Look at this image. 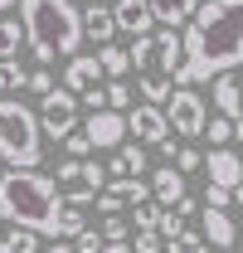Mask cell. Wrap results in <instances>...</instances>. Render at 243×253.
Returning a JSON list of instances; mask_svg holds the SVG:
<instances>
[{"label": "cell", "mask_w": 243, "mask_h": 253, "mask_svg": "<svg viewBox=\"0 0 243 253\" xmlns=\"http://www.w3.org/2000/svg\"><path fill=\"white\" fill-rule=\"evenodd\" d=\"M185 63L180 78L185 88L209 83L219 73L243 63V0H200L195 20L185 25Z\"/></svg>", "instance_id": "obj_1"}, {"label": "cell", "mask_w": 243, "mask_h": 253, "mask_svg": "<svg viewBox=\"0 0 243 253\" xmlns=\"http://www.w3.org/2000/svg\"><path fill=\"white\" fill-rule=\"evenodd\" d=\"M63 185L54 175H39V166H10L0 175V219L39 229V234H59V214H63Z\"/></svg>", "instance_id": "obj_2"}, {"label": "cell", "mask_w": 243, "mask_h": 253, "mask_svg": "<svg viewBox=\"0 0 243 253\" xmlns=\"http://www.w3.org/2000/svg\"><path fill=\"white\" fill-rule=\"evenodd\" d=\"M20 20L30 34L34 63L73 59L83 49V10L73 0H20Z\"/></svg>", "instance_id": "obj_3"}, {"label": "cell", "mask_w": 243, "mask_h": 253, "mask_svg": "<svg viewBox=\"0 0 243 253\" xmlns=\"http://www.w3.org/2000/svg\"><path fill=\"white\" fill-rule=\"evenodd\" d=\"M180 63H185V34L170 25L131 39V68H136V88L146 102H170Z\"/></svg>", "instance_id": "obj_4"}, {"label": "cell", "mask_w": 243, "mask_h": 253, "mask_svg": "<svg viewBox=\"0 0 243 253\" xmlns=\"http://www.w3.org/2000/svg\"><path fill=\"white\" fill-rule=\"evenodd\" d=\"M0 161L5 166H39L44 161V126L39 112L20 97H0Z\"/></svg>", "instance_id": "obj_5"}, {"label": "cell", "mask_w": 243, "mask_h": 253, "mask_svg": "<svg viewBox=\"0 0 243 253\" xmlns=\"http://www.w3.org/2000/svg\"><path fill=\"white\" fill-rule=\"evenodd\" d=\"M39 126H44V136L63 141V136L78 126V93H73V88L44 93V97H39Z\"/></svg>", "instance_id": "obj_6"}, {"label": "cell", "mask_w": 243, "mask_h": 253, "mask_svg": "<svg viewBox=\"0 0 243 253\" xmlns=\"http://www.w3.org/2000/svg\"><path fill=\"white\" fill-rule=\"evenodd\" d=\"M165 117H170V131L175 136H204V122H209V112H204V97L195 93V88H175L170 102H165Z\"/></svg>", "instance_id": "obj_7"}, {"label": "cell", "mask_w": 243, "mask_h": 253, "mask_svg": "<svg viewBox=\"0 0 243 253\" xmlns=\"http://www.w3.org/2000/svg\"><path fill=\"white\" fill-rule=\"evenodd\" d=\"M83 131H88L92 151H117L122 141H126V112H117V107L88 112V117H83Z\"/></svg>", "instance_id": "obj_8"}, {"label": "cell", "mask_w": 243, "mask_h": 253, "mask_svg": "<svg viewBox=\"0 0 243 253\" xmlns=\"http://www.w3.org/2000/svg\"><path fill=\"white\" fill-rule=\"evenodd\" d=\"M126 131L146 146H161V141H170V117H165L161 102H141V107L126 112Z\"/></svg>", "instance_id": "obj_9"}, {"label": "cell", "mask_w": 243, "mask_h": 253, "mask_svg": "<svg viewBox=\"0 0 243 253\" xmlns=\"http://www.w3.org/2000/svg\"><path fill=\"white\" fill-rule=\"evenodd\" d=\"M112 15H117V34H131V39L156 30L151 0H117V5H112Z\"/></svg>", "instance_id": "obj_10"}, {"label": "cell", "mask_w": 243, "mask_h": 253, "mask_svg": "<svg viewBox=\"0 0 243 253\" xmlns=\"http://www.w3.org/2000/svg\"><path fill=\"white\" fill-rule=\"evenodd\" d=\"M214 107H219L224 117H234V122L243 117V63L214 78Z\"/></svg>", "instance_id": "obj_11"}, {"label": "cell", "mask_w": 243, "mask_h": 253, "mask_svg": "<svg viewBox=\"0 0 243 253\" xmlns=\"http://www.w3.org/2000/svg\"><path fill=\"white\" fill-rule=\"evenodd\" d=\"M204 170H209L214 185H229V190L243 185V156H239V151H229V146H214L209 156H204Z\"/></svg>", "instance_id": "obj_12"}, {"label": "cell", "mask_w": 243, "mask_h": 253, "mask_svg": "<svg viewBox=\"0 0 243 253\" xmlns=\"http://www.w3.org/2000/svg\"><path fill=\"white\" fill-rule=\"evenodd\" d=\"M97 78H102V59L97 54H73V59L63 63V88H73L78 97L88 93V88H97Z\"/></svg>", "instance_id": "obj_13"}, {"label": "cell", "mask_w": 243, "mask_h": 253, "mask_svg": "<svg viewBox=\"0 0 243 253\" xmlns=\"http://www.w3.org/2000/svg\"><path fill=\"white\" fill-rule=\"evenodd\" d=\"M185 195H190V190H185V170L165 161V166L151 175V200L161 205V210H170V205H180Z\"/></svg>", "instance_id": "obj_14"}, {"label": "cell", "mask_w": 243, "mask_h": 253, "mask_svg": "<svg viewBox=\"0 0 243 253\" xmlns=\"http://www.w3.org/2000/svg\"><path fill=\"white\" fill-rule=\"evenodd\" d=\"M200 234H204L209 249H219V253H229V249H234V239H239L234 219H229L224 210H214V205H204V224H200Z\"/></svg>", "instance_id": "obj_15"}, {"label": "cell", "mask_w": 243, "mask_h": 253, "mask_svg": "<svg viewBox=\"0 0 243 253\" xmlns=\"http://www.w3.org/2000/svg\"><path fill=\"white\" fill-rule=\"evenodd\" d=\"M112 34H117L112 5H97V0H92L88 10H83V39H92V44H112Z\"/></svg>", "instance_id": "obj_16"}, {"label": "cell", "mask_w": 243, "mask_h": 253, "mask_svg": "<svg viewBox=\"0 0 243 253\" xmlns=\"http://www.w3.org/2000/svg\"><path fill=\"white\" fill-rule=\"evenodd\" d=\"M195 10H200V0H151L156 25H170V30H185L195 20Z\"/></svg>", "instance_id": "obj_17"}, {"label": "cell", "mask_w": 243, "mask_h": 253, "mask_svg": "<svg viewBox=\"0 0 243 253\" xmlns=\"http://www.w3.org/2000/svg\"><path fill=\"white\" fill-rule=\"evenodd\" d=\"M146 170V151L141 146H117V156L107 166V175H141Z\"/></svg>", "instance_id": "obj_18"}, {"label": "cell", "mask_w": 243, "mask_h": 253, "mask_svg": "<svg viewBox=\"0 0 243 253\" xmlns=\"http://www.w3.org/2000/svg\"><path fill=\"white\" fill-rule=\"evenodd\" d=\"M0 249L5 253H34L39 249V229H25V224L5 229V234H0Z\"/></svg>", "instance_id": "obj_19"}, {"label": "cell", "mask_w": 243, "mask_h": 253, "mask_svg": "<svg viewBox=\"0 0 243 253\" xmlns=\"http://www.w3.org/2000/svg\"><path fill=\"white\" fill-rule=\"evenodd\" d=\"M165 244H170V253H209V239H204L200 229H190V224H180Z\"/></svg>", "instance_id": "obj_20"}, {"label": "cell", "mask_w": 243, "mask_h": 253, "mask_svg": "<svg viewBox=\"0 0 243 253\" xmlns=\"http://www.w3.org/2000/svg\"><path fill=\"white\" fill-rule=\"evenodd\" d=\"M20 44H30L25 34V20H0V59H15Z\"/></svg>", "instance_id": "obj_21"}, {"label": "cell", "mask_w": 243, "mask_h": 253, "mask_svg": "<svg viewBox=\"0 0 243 253\" xmlns=\"http://www.w3.org/2000/svg\"><path fill=\"white\" fill-rule=\"evenodd\" d=\"M97 59H102V73H107V78H122V73L131 68V49H122V44H102Z\"/></svg>", "instance_id": "obj_22"}, {"label": "cell", "mask_w": 243, "mask_h": 253, "mask_svg": "<svg viewBox=\"0 0 243 253\" xmlns=\"http://www.w3.org/2000/svg\"><path fill=\"white\" fill-rule=\"evenodd\" d=\"M30 88V68L20 59H0V93H20Z\"/></svg>", "instance_id": "obj_23"}, {"label": "cell", "mask_w": 243, "mask_h": 253, "mask_svg": "<svg viewBox=\"0 0 243 253\" xmlns=\"http://www.w3.org/2000/svg\"><path fill=\"white\" fill-rule=\"evenodd\" d=\"M88 224H83V205H63V214H59V234L54 239H78Z\"/></svg>", "instance_id": "obj_24"}, {"label": "cell", "mask_w": 243, "mask_h": 253, "mask_svg": "<svg viewBox=\"0 0 243 253\" xmlns=\"http://www.w3.org/2000/svg\"><path fill=\"white\" fill-rule=\"evenodd\" d=\"M204 131H209V146H229V141H234V117H224V112H219V117L204 122Z\"/></svg>", "instance_id": "obj_25"}, {"label": "cell", "mask_w": 243, "mask_h": 253, "mask_svg": "<svg viewBox=\"0 0 243 253\" xmlns=\"http://www.w3.org/2000/svg\"><path fill=\"white\" fill-rule=\"evenodd\" d=\"M54 180H59V185H83V156H68V161H59Z\"/></svg>", "instance_id": "obj_26"}, {"label": "cell", "mask_w": 243, "mask_h": 253, "mask_svg": "<svg viewBox=\"0 0 243 253\" xmlns=\"http://www.w3.org/2000/svg\"><path fill=\"white\" fill-rule=\"evenodd\" d=\"M156 219H161V205H151V200L131 205V224H136V229H156Z\"/></svg>", "instance_id": "obj_27"}, {"label": "cell", "mask_w": 243, "mask_h": 253, "mask_svg": "<svg viewBox=\"0 0 243 253\" xmlns=\"http://www.w3.org/2000/svg\"><path fill=\"white\" fill-rule=\"evenodd\" d=\"M161 229H136V239H131V253H161Z\"/></svg>", "instance_id": "obj_28"}, {"label": "cell", "mask_w": 243, "mask_h": 253, "mask_svg": "<svg viewBox=\"0 0 243 253\" xmlns=\"http://www.w3.org/2000/svg\"><path fill=\"white\" fill-rule=\"evenodd\" d=\"M54 88H59V83H54V73H49V63H39V68H30V93H54Z\"/></svg>", "instance_id": "obj_29"}, {"label": "cell", "mask_w": 243, "mask_h": 253, "mask_svg": "<svg viewBox=\"0 0 243 253\" xmlns=\"http://www.w3.org/2000/svg\"><path fill=\"white\" fill-rule=\"evenodd\" d=\"M83 185H92L97 195H102V185H107V166H102V161H88V156H83Z\"/></svg>", "instance_id": "obj_30"}, {"label": "cell", "mask_w": 243, "mask_h": 253, "mask_svg": "<svg viewBox=\"0 0 243 253\" xmlns=\"http://www.w3.org/2000/svg\"><path fill=\"white\" fill-rule=\"evenodd\" d=\"M107 107H117V112H126V107H131V88H126L122 78H112V83H107Z\"/></svg>", "instance_id": "obj_31"}, {"label": "cell", "mask_w": 243, "mask_h": 253, "mask_svg": "<svg viewBox=\"0 0 243 253\" xmlns=\"http://www.w3.org/2000/svg\"><path fill=\"white\" fill-rule=\"evenodd\" d=\"M63 151H68V156H92L88 131H68V136H63Z\"/></svg>", "instance_id": "obj_32"}, {"label": "cell", "mask_w": 243, "mask_h": 253, "mask_svg": "<svg viewBox=\"0 0 243 253\" xmlns=\"http://www.w3.org/2000/svg\"><path fill=\"white\" fill-rule=\"evenodd\" d=\"M204 205H214V210H229V205H234V190H229V185H214V180H209V190H204Z\"/></svg>", "instance_id": "obj_33"}, {"label": "cell", "mask_w": 243, "mask_h": 253, "mask_svg": "<svg viewBox=\"0 0 243 253\" xmlns=\"http://www.w3.org/2000/svg\"><path fill=\"white\" fill-rule=\"evenodd\" d=\"M102 244H107V239H102V229H83L73 249H78V253H102Z\"/></svg>", "instance_id": "obj_34"}, {"label": "cell", "mask_w": 243, "mask_h": 253, "mask_svg": "<svg viewBox=\"0 0 243 253\" xmlns=\"http://www.w3.org/2000/svg\"><path fill=\"white\" fill-rule=\"evenodd\" d=\"M175 166H180L185 175H190V170H200V166H204V156H200L195 146H180V151H175Z\"/></svg>", "instance_id": "obj_35"}, {"label": "cell", "mask_w": 243, "mask_h": 253, "mask_svg": "<svg viewBox=\"0 0 243 253\" xmlns=\"http://www.w3.org/2000/svg\"><path fill=\"white\" fill-rule=\"evenodd\" d=\"M131 229H126V219H117V214H102V239H126Z\"/></svg>", "instance_id": "obj_36"}, {"label": "cell", "mask_w": 243, "mask_h": 253, "mask_svg": "<svg viewBox=\"0 0 243 253\" xmlns=\"http://www.w3.org/2000/svg\"><path fill=\"white\" fill-rule=\"evenodd\" d=\"M83 107H88V112H102V107H107V88H88V93H83Z\"/></svg>", "instance_id": "obj_37"}, {"label": "cell", "mask_w": 243, "mask_h": 253, "mask_svg": "<svg viewBox=\"0 0 243 253\" xmlns=\"http://www.w3.org/2000/svg\"><path fill=\"white\" fill-rule=\"evenodd\" d=\"M97 210H102V214H117V210H122V200H117V195H107V190H102V195H97Z\"/></svg>", "instance_id": "obj_38"}, {"label": "cell", "mask_w": 243, "mask_h": 253, "mask_svg": "<svg viewBox=\"0 0 243 253\" xmlns=\"http://www.w3.org/2000/svg\"><path fill=\"white\" fill-rule=\"evenodd\" d=\"M102 253H131V239H107Z\"/></svg>", "instance_id": "obj_39"}, {"label": "cell", "mask_w": 243, "mask_h": 253, "mask_svg": "<svg viewBox=\"0 0 243 253\" xmlns=\"http://www.w3.org/2000/svg\"><path fill=\"white\" fill-rule=\"evenodd\" d=\"M170 210H175V214H180V219H190V214H195V210H200V205H195V200H190V195H185L180 205H170Z\"/></svg>", "instance_id": "obj_40"}, {"label": "cell", "mask_w": 243, "mask_h": 253, "mask_svg": "<svg viewBox=\"0 0 243 253\" xmlns=\"http://www.w3.org/2000/svg\"><path fill=\"white\" fill-rule=\"evenodd\" d=\"M49 253H78V249H73V244H63V239H54V249H49Z\"/></svg>", "instance_id": "obj_41"}, {"label": "cell", "mask_w": 243, "mask_h": 253, "mask_svg": "<svg viewBox=\"0 0 243 253\" xmlns=\"http://www.w3.org/2000/svg\"><path fill=\"white\" fill-rule=\"evenodd\" d=\"M234 136H239V141H243V117H239V122H234Z\"/></svg>", "instance_id": "obj_42"}, {"label": "cell", "mask_w": 243, "mask_h": 253, "mask_svg": "<svg viewBox=\"0 0 243 253\" xmlns=\"http://www.w3.org/2000/svg\"><path fill=\"white\" fill-rule=\"evenodd\" d=\"M10 5H20V0H0V10H10Z\"/></svg>", "instance_id": "obj_43"}, {"label": "cell", "mask_w": 243, "mask_h": 253, "mask_svg": "<svg viewBox=\"0 0 243 253\" xmlns=\"http://www.w3.org/2000/svg\"><path fill=\"white\" fill-rule=\"evenodd\" d=\"M0 253H5V249H0Z\"/></svg>", "instance_id": "obj_44"}]
</instances>
